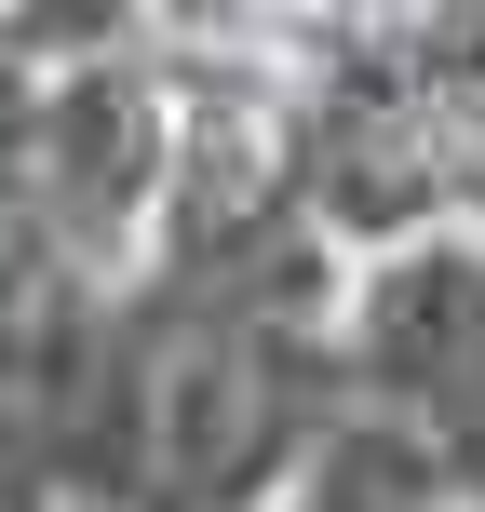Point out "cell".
Instances as JSON below:
<instances>
[{"mask_svg":"<svg viewBox=\"0 0 485 512\" xmlns=\"http://www.w3.org/2000/svg\"><path fill=\"white\" fill-rule=\"evenodd\" d=\"M364 378L418 432V459H445L485 499V256L432 243L405 270H378V297H364Z\"/></svg>","mask_w":485,"mask_h":512,"instance_id":"obj_1","label":"cell"},{"mask_svg":"<svg viewBox=\"0 0 485 512\" xmlns=\"http://www.w3.org/2000/svg\"><path fill=\"white\" fill-rule=\"evenodd\" d=\"M243 14H270V0H243Z\"/></svg>","mask_w":485,"mask_h":512,"instance_id":"obj_2","label":"cell"}]
</instances>
